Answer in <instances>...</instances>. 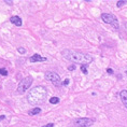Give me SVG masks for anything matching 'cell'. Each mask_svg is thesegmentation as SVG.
<instances>
[{
    "label": "cell",
    "mask_w": 127,
    "mask_h": 127,
    "mask_svg": "<svg viewBox=\"0 0 127 127\" xmlns=\"http://www.w3.org/2000/svg\"><path fill=\"white\" fill-rule=\"evenodd\" d=\"M62 54L66 59L69 60V62H71L73 64H80L81 66H83V65L88 66L92 62H93V57H92V55L83 53V52H81V51L66 49V50L63 51Z\"/></svg>",
    "instance_id": "cell-1"
},
{
    "label": "cell",
    "mask_w": 127,
    "mask_h": 127,
    "mask_svg": "<svg viewBox=\"0 0 127 127\" xmlns=\"http://www.w3.org/2000/svg\"><path fill=\"white\" fill-rule=\"evenodd\" d=\"M47 96V90L42 85L31 88L27 95V101L31 106H40L42 104L46 99Z\"/></svg>",
    "instance_id": "cell-2"
},
{
    "label": "cell",
    "mask_w": 127,
    "mask_h": 127,
    "mask_svg": "<svg viewBox=\"0 0 127 127\" xmlns=\"http://www.w3.org/2000/svg\"><path fill=\"white\" fill-rule=\"evenodd\" d=\"M101 20L106 24H109L111 26H113L115 29H119V21H117V18L114 14L103 13V14H101Z\"/></svg>",
    "instance_id": "cell-3"
},
{
    "label": "cell",
    "mask_w": 127,
    "mask_h": 127,
    "mask_svg": "<svg viewBox=\"0 0 127 127\" xmlns=\"http://www.w3.org/2000/svg\"><path fill=\"white\" fill-rule=\"evenodd\" d=\"M31 84H32V78L31 77L24 78L23 80L20 82V84H18V86H17V93L18 94H24L27 90H29Z\"/></svg>",
    "instance_id": "cell-4"
},
{
    "label": "cell",
    "mask_w": 127,
    "mask_h": 127,
    "mask_svg": "<svg viewBox=\"0 0 127 127\" xmlns=\"http://www.w3.org/2000/svg\"><path fill=\"white\" fill-rule=\"evenodd\" d=\"M44 78L46 79L47 81H50L51 83L53 85H55V86H60L63 83H62V80H60V77L55 72H46L45 74H44Z\"/></svg>",
    "instance_id": "cell-5"
},
{
    "label": "cell",
    "mask_w": 127,
    "mask_h": 127,
    "mask_svg": "<svg viewBox=\"0 0 127 127\" xmlns=\"http://www.w3.org/2000/svg\"><path fill=\"white\" fill-rule=\"evenodd\" d=\"M95 121L93 119H88V117H81L73 121L74 127H90L94 124Z\"/></svg>",
    "instance_id": "cell-6"
},
{
    "label": "cell",
    "mask_w": 127,
    "mask_h": 127,
    "mask_svg": "<svg viewBox=\"0 0 127 127\" xmlns=\"http://www.w3.org/2000/svg\"><path fill=\"white\" fill-rule=\"evenodd\" d=\"M30 63H38V62H46L45 57H42L40 54H33L32 56L29 58Z\"/></svg>",
    "instance_id": "cell-7"
},
{
    "label": "cell",
    "mask_w": 127,
    "mask_h": 127,
    "mask_svg": "<svg viewBox=\"0 0 127 127\" xmlns=\"http://www.w3.org/2000/svg\"><path fill=\"white\" fill-rule=\"evenodd\" d=\"M120 97H121V100H122L123 104L125 106V108H127V91L123 90L120 93Z\"/></svg>",
    "instance_id": "cell-8"
},
{
    "label": "cell",
    "mask_w": 127,
    "mask_h": 127,
    "mask_svg": "<svg viewBox=\"0 0 127 127\" xmlns=\"http://www.w3.org/2000/svg\"><path fill=\"white\" fill-rule=\"evenodd\" d=\"M10 22L12 24H14L15 26H22L23 22H22V18L20 16H12L10 18Z\"/></svg>",
    "instance_id": "cell-9"
},
{
    "label": "cell",
    "mask_w": 127,
    "mask_h": 127,
    "mask_svg": "<svg viewBox=\"0 0 127 127\" xmlns=\"http://www.w3.org/2000/svg\"><path fill=\"white\" fill-rule=\"evenodd\" d=\"M40 112H41V109L39 107H36V108H32L31 110H29L28 114H29V115H37V114H39Z\"/></svg>",
    "instance_id": "cell-10"
},
{
    "label": "cell",
    "mask_w": 127,
    "mask_h": 127,
    "mask_svg": "<svg viewBox=\"0 0 127 127\" xmlns=\"http://www.w3.org/2000/svg\"><path fill=\"white\" fill-rule=\"evenodd\" d=\"M50 102L52 103V104H57L59 102V98L58 97H52V98H50Z\"/></svg>",
    "instance_id": "cell-11"
},
{
    "label": "cell",
    "mask_w": 127,
    "mask_h": 127,
    "mask_svg": "<svg viewBox=\"0 0 127 127\" xmlns=\"http://www.w3.org/2000/svg\"><path fill=\"white\" fill-rule=\"evenodd\" d=\"M81 71L83 72L84 74H87V73H88V71H87V65H83V66H81Z\"/></svg>",
    "instance_id": "cell-12"
},
{
    "label": "cell",
    "mask_w": 127,
    "mask_h": 127,
    "mask_svg": "<svg viewBox=\"0 0 127 127\" xmlns=\"http://www.w3.org/2000/svg\"><path fill=\"white\" fill-rule=\"evenodd\" d=\"M126 3H127L126 0H121V1H117L116 5H117V8H121V7H123V5L126 4Z\"/></svg>",
    "instance_id": "cell-13"
},
{
    "label": "cell",
    "mask_w": 127,
    "mask_h": 127,
    "mask_svg": "<svg viewBox=\"0 0 127 127\" xmlns=\"http://www.w3.org/2000/svg\"><path fill=\"white\" fill-rule=\"evenodd\" d=\"M0 74L1 75H8V71H7V69H0Z\"/></svg>",
    "instance_id": "cell-14"
},
{
    "label": "cell",
    "mask_w": 127,
    "mask_h": 127,
    "mask_svg": "<svg viewBox=\"0 0 127 127\" xmlns=\"http://www.w3.org/2000/svg\"><path fill=\"white\" fill-rule=\"evenodd\" d=\"M17 52L21 53V54H24L25 52H26V50H25L24 47H18V49H17Z\"/></svg>",
    "instance_id": "cell-15"
},
{
    "label": "cell",
    "mask_w": 127,
    "mask_h": 127,
    "mask_svg": "<svg viewBox=\"0 0 127 127\" xmlns=\"http://www.w3.org/2000/svg\"><path fill=\"white\" fill-rule=\"evenodd\" d=\"M74 69H75V66H74V65H70V66L68 67V70H70V71H73Z\"/></svg>",
    "instance_id": "cell-16"
},
{
    "label": "cell",
    "mask_w": 127,
    "mask_h": 127,
    "mask_svg": "<svg viewBox=\"0 0 127 127\" xmlns=\"http://www.w3.org/2000/svg\"><path fill=\"white\" fill-rule=\"evenodd\" d=\"M69 82H70V80H69V79H66V80L63 82V84H64V85H68Z\"/></svg>",
    "instance_id": "cell-17"
},
{
    "label": "cell",
    "mask_w": 127,
    "mask_h": 127,
    "mask_svg": "<svg viewBox=\"0 0 127 127\" xmlns=\"http://www.w3.org/2000/svg\"><path fill=\"white\" fill-rule=\"evenodd\" d=\"M42 127H54V124L53 123H49V124H46V125H44Z\"/></svg>",
    "instance_id": "cell-18"
},
{
    "label": "cell",
    "mask_w": 127,
    "mask_h": 127,
    "mask_svg": "<svg viewBox=\"0 0 127 127\" xmlns=\"http://www.w3.org/2000/svg\"><path fill=\"white\" fill-rule=\"evenodd\" d=\"M107 72H108L109 74H113V70H112V69H110V68L107 69Z\"/></svg>",
    "instance_id": "cell-19"
},
{
    "label": "cell",
    "mask_w": 127,
    "mask_h": 127,
    "mask_svg": "<svg viewBox=\"0 0 127 127\" xmlns=\"http://www.w3.org/2000/svg\"><path fill=\"white\" fill-rule=\"evenodd\" d=\"M4 2H5V3H8V4H10V5H11L12 3H13V2H12V1H9V0H5Z\"/></svg>",
    "instance_id": "cell-20"
},
{
    "label": "cell",
    "mask_w": 127,
    "mask_h": 127,
    "mask_svg": "<svg viewBox=\"0 0 127 127\" xmlns=\"http://www.w3.org/2000/svg\"><path fill=\"white\" fill-rule=\"evenodd\" d=\"M4 119H5L4 115H0V121H1V120H4Z\"/></svg>",
    "instance_id": "cell-21"
},
{
    "label": "cell",
    "mask_w": 127,
    "mask_h": 127,
    "mask_svg": "<svg viewBox=\"0 0 127 127\" xmlns=\"http://www.w3.org/2000/svg\"><path fill=\"white\" fill-rule=\"evenodd\" d=\"M125 27H126V28H127V23H126V24H125Z\"/></svg>",
    "instance_id": "cell-22"
},
{
    "label": "cell",
    "mask_w": 127,
    "mask_h": 127,
    "mask_svg": "<svg viewBox=\"0 0 127 127\" xmlns=\"http://www.w3.org/2000/svg\"><path fill=\"white\" fill-rule=\"evenodd\" d=\"M126 75H127V70H126Z\"/></svg>",
    "instance_id": "cell-23"
}]
</instances>
